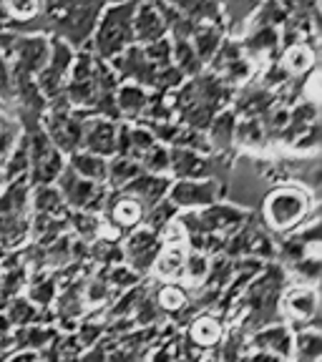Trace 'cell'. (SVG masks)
<instances>
[{"instance_id":"24","label":"cell","mask_w":322,"mask_h":362,"mask_svg":"<svg viewBox=\"0 0 322 362\" xmlns=\"http://www.w3.org/2000/svg\"><path fill=\"white\" fill-rule=\"evenodd\" d=\"M142 174V166L136 158H124V156H113L108 158L106 164V187L111 192H121L126 184L136 179V176Z\"/></svg>"},{"instance_id":"28","label":"cell","mask_w":322,"mask_h":362,"mask_svg":"<svg viewBox=\"0 0 322 362\" xmlns=\"http://www.w3.org/2000/svg\"><path fill=\"white\" fill-rule=\"evenodd\" d=\"M103 279H106V284L113 289V292L119 294V292H126V289L136 287V284L142 282V277L136 274L134 269H129V267L121 262V264H113V267H106V269L98 272Z\"/></svg>"},{"instance_id":"39","label":"cell","mask_w":322,"mask_h":362,"mask_svg":"<svg viewBox=\"0 0 322 362\" xmlns=\"http://www.w3.org/2000/svg\"><path fill=\"white\" fill-rule=\"evenodd\" d=\"M247 362H282L280 357L270 355V352H260V350H252L247 355Z\"/></svg>"},{"instance_id":"30","label":"cell","mask_w":322,"mask_h":362,"mask_svg":"<svg viewBox=\"0 0 322 362\" xmlns=\"http://www.w3.org/2000/svg\"><path fill=\"white\" fill-rule=\"evenodd\" d=\"M113 289L106 284V279L101 274H93V277L84 279V305L86 307H98L106 305L108 300L113 297Z\"/></svg>"},{"instance_id":"1","label":"cell","mask_w":322,"mask_h":362,"mask_svg":"<svg viewBox=\"0 0 322 362\" xmlns=\"http://www.w3.org/2000/svg\"><path fill=\"white\" fill-rule=\"evenodd\" d=\"M315 199L305 192V187H294V184H280L275 187L262 202L260 219L267 229L280 234L294 232L297 226H302L310 216Z\"/></svg>"},{"instance_id":"5","label":"cell","mask_w":322,"mask_h":362,"mask_svg":"<svg viewBox=\"0 0 322 362\" xmlns=\"http://www.w3.org/2000/svg\"><path fill=\"white\" fill-rule=\"evenodd\" d=\"M187 255H189L187 234L179 226V221H171L164 232H161V249H159V257L151 269L154 277L161 279V282H179Z\"/></svg>"},{"instance_id":"43","label":"cell","mask_w":322,"mask_h":362,"mask_svg":"<svg viewBox=\"0 0 322 362\" xmlns=\"http://www.w3.org/2000/svg\"><path fill=\"white\" fill-rule=\"evenodd\" d=\"M40 362H43V360H40Z\"/></svg>"},{"instance_id":"14","label":"cell","mask_w":322,"mask_h":362,"mask_svg":"<svg viewBox=\"0 0 322 362\" xmlns=\"http://www.w3.org/2000/svg\"><path fill=\"white\" fill-rule=\"evenodd\" d=\"M234 129H237V116L232 108H224L214 116V121L207 129V141H209L212 151L229 156L234 148Z\"/></svg>"},{"instance_id":"20","label":"cell","mask_w":322,"mask_h":362,"mask_svg":"<svg viewBox=\"0 0 322 362\" xmlns=\"http://www.w3.org/2000/svg\"><path fill=\"white\" fill-rule=\"evenodd\" d=\"M30 206L28 181H11L0 192V216H25Z\"/></svg>"},{"instance_id":"15","label":"cell","mask_w":322,"mask_h":362,"mask_svg":"<svg viewBox=\"0 0 322 362\" xmlns=\"http://www.w3.org/2000/svg\"><path fill=\"white\" fill-rule=\"evenodd\" d=\"M149 101V90L136 83H119L116 88V111L124 124H136L144 116Z\"/></svg>"},{"instance_id":"36","label":"cell","mask_w":322,"mask_h":362,"mask_svg":"<svg viewBox=\"0 0 322 362\" xmlns=\"http://www.w3.org/2000/svg\"><path fill=\"white\" fill-rule=\"evenodd\" d=\"M179 350H181L179 339H166L164 345L149 357V362H176L179 360Z\"/></svg>"},{"instance_id":"11","label":"cell","mask_w":322,"mask_h":362,"mask_svg":"<svg viewBox=\"0 0 322 362\" xmlns=\"http://www.w3.org/2000/svg\"><path fill=\"white\" fill-rule=\"evenodd\" d=\"M161 38H169V25L156 3H136L134 13V43L149 45Z\"/></svg>"},{"instance_id":"12","label":"cell","mask_w":322,"mask_h":362,"mask_svg":"<svg viewBox=\"0 0 322 362\" xmlns=\"http://www.w3.org/2000/svg\"><path fill=\"white\" fill-rule=\"evenodd\" d=\"M226 327H224V320L217 315H212V312H204V315H197L189 322L187 327V342L194 347H199V350H212V347H217L222 342V337H224Z\"/></svg>"},{"instance_id":"42","label":"cell","mask_w":322,"mask_h":362,"mask_svg":"<svg viewBox=\"0 0 322 362\" xmlns=\"http://www.w3.org/2000/svg\"><path fill=\"white\" fill-rule=\"evenodd\" d=\"M0 113H6V106H3V103H0Z\"/></svg>"},{"instance_id":"7","label":"cell","mask_w":322,"mask_h":362,"mask_svg":"<svg viewBox=\"0 0 322 362\" xmlns=\"http://www.w3.org/2000/svg\"><path fill=\"white\" fill-rule=\"evenodd\" d=\"M48 45H51L48 63H45L43 71L35 76V83H38L45 101H53V98L63 96V86H66V78H68V74H71L76 51L58 38H48Z\"/></svg>"},{"instance_id":"10","label":"cell","mask_w":322,"mask_h":362,"mask_svg":"<svg viewBox=\"0 0 322 362\" xmlns=\"http://www.w3.org/2000/svg\"><path fill=\"white\" fill-rule=\"evenodd\" d=\"M239 48L247 61L257 66L260 61L272 63L280 58V28H249L239 38Z\"/></svg>"},{"instance_id":"19","label":"cell","mask_w":322,"mask_h":362,"mask_svg":"<svg viewBox=\"0 0 322 362\" xmlns=\"http://www.w3.org/2000/svg\"><path fill=\"white\" fill-rule=\"evenodd\" d=\"M106 158L86 151H74L71 156H66L68 169L74 171L76 176H81V179L93 181V184H106Z\"/></svg>"},{"instance_id":"8","label":"cell","mask_w":322,"mask_h":362,"mask_svg":"<svg viewBox=\"0 0 322 362\" xmlns=\"http://www.w3.org/2000/svg\"><path fill=\"white\" fill-rule=\"evenodd\" d=\"M116 131H119L116 121L101 119V116L91 113L81 124L79 151L93 153V156H101L108 161V158L116 156Z\"/></svg>"},{"instance_id":"29","label":"cell","mask_w":322,"mask_h":362,"mask_svg":"<svg viewBox=\"0 0 322 362\" xmlns=\"http://www.w3.org/2000/svg\"><path fill=\"white\" fill-rule=\"evenodd\" d=\"M139 166H142L144 174L169 176V146H164V144H154V146L139 158Z\"/></svg>"},{"instance_id":"18","label":"cell","mask_w":322,"mask_h":362,"mask_svg":"<svg viewBox=\"0 0 322 362\" xmlns=\"http://www.w3.org/2000/svg\"><path fill=\"white\" fill-rule=\"evenodd\" d=\"M30 206H33V214L56 216V219H66L68 216V206L63 204V197L56 189V184L30 189Z\"/></svg>"},{"instance_id":"40","label":"cell","mask_w":322,"mask_h":362,"mask_svg":"<svg viewBox=\"0 0 322 362\" xmlns=\"http://www.w3.org/2000/svg\"><path fill=\"white\" fill-rule=\"evenodd\" d=\"M8 121H11V116H6V113H0V131H3V126H6Z\"/></svg>"},{"instance_id":"21","label":"cell","mask_w":322,"mask_h":362,"mask_svg":"<svg viewBox=\"0 0 322 362\" xmlns=\"http://www.w3.org/2000/svg\"><path fill=\"white\" fill-rule=\"evenodd\" d=\"M58 329L53 325H28V327H18L16 329V350H33L43 352L45 347L58 339Z\"/></svg>"},{"instance_id":"26","label":"cell","mask_w":322,"mask_h":362,"mask_svg":"<svg viewBox=\"0 0 322 362\" xmlns=\"http://www.w3.org/2000/svg\"><path fill=\"white\" fill-rule=\"evenodd\" d=\"M209 264H212L209 257L202 255V252H197V249H189L187 262H184V269H181V279H184L187 289L202 287L204 279H207V274H209Z\"/></svg>"},{"instance_id":"2","label":"cell","mask_w":322,"mask_h":362,"mask_svg":"<svg viewBox=\"0 0 322 362\" xmlns=\"http://www.w3.org/2000/svg\"><path fill=\"white\" fill-rule=\"evenodd\" d=\"M134 13L136 3H113L103 6V13L91 35V53L98 61H111L134 45Z\"/></svg>"},{"instance_id":"4","label":"cell","mask_w":322,"mask_h":362,"mask_svg":"<svg viewBox=\"0 0 322 362\" xmlns=\"http://www.w3.org/2000/svg\"><path fill=\"white\" fill-rule=\"evenodd\" d=\"M226 194V181L202 179V181H171L169 199L179 211H199L212 204H219Z\"/></svg>"},{"instance_id":"16","label":"cell","mask_w":322,"mask_h":362,"mask_svg":"<svg viewBox=\"0 0 322 362\" xmlns=\"http://www.w3.org/2000/svg\"><path fill=\"white\" fill-rule=\"evenodd\" d=\"M280 66L282 71L289 76V78H305L310 74L312 68H315V61H317V48L307 43H294L289 48H282L280 51Z\"/></svg>"},{"instance_id":"9","label":"cell","mask_w":322,"mask_h":362,"mask_svg":"<svg viewBox=\"0 0 322 362\" xmlns=\"http://www.w3.org/2000/svg\"><path fill=\"white\" fill-rule=\"evenodd\" d=\"M292 337H294L292 329L284 322H277L247 334V345L252 350L270 352V355L280 357L282 362H289V357H292Z\"/></svg>"},{"instance_id":"13","label":"cell","mask_w":322,"mask_h":362,"mask_svg":"<svg viewBox=\"0 0 322 362\" xmlns=\"http://www.w3.org/2000/svg\"><path fill=\"white\" fill-rule=\"evenodd\" d=\"M171 187V176H154V174H139L131 184H126L121 192L129 194V197L139 199L144 204V209H151L159 202H164L166 194H169Z\"/></svg>"},{"instance_id":"41","label":"cell","mask_w":322,"mask_h":362,"mask_svg":"<svg viewBox=\"0 0 322 362\" xmlns=\"http://www.w3.org/2000/svg\"><path fill=\"white\" fill-rule=\"evenodd\" d=\"M3 187H6V179H3V171H0V192H3Z\"/></svg>"},{"instance_id":"23","label":"cell","mask_w":322,"mask_h":362,"mask_svg":"<svg viewBox=\"0 0 322 362\" xmlns=\"http://www.w3.org/2000/svg\"><path fill=\"white\" fill-rule=\"evenodd\" d=\"M234 146L244 148V151H265L267 146V134L260 119H237V129H234Z\"/></svg>"},{"instance_id":"6","label":"cell","mask_w":322,"mask_h":362,"mask_svg":"<svg viewBox=\"0 0 322 362\" xmlns=\"http://www.w3.org/2000/svg\"><path fill=\"white\" fill-rule=\"evenodd\" d=\"M161 249V234L151 232L149 226H136L121 239V259L129 269H134L139 277H146L154 269V262Z\"/></svg>"},{"instance_id":"22","label":"cell","mask_w":322,"mask_h":362,"mask_svg":"<svg viewBox=\"0 0 322 362\" xmlns=\"http://www.w3.org/2000/svg\"><path fill=\"white\" fill-rule=\"evenodd\" d=\"M224 28L222 25H197V30H194L192 35V48L194 53L199 56V61H202V66L207 68L209 66V61L214 58V53L219 51L222 40H224Z\"/></svg>"},{"instance_id":"34","label":"cell","mask_w":322,"mask_h":362,"mask_svg":"<svg viewBox=\"0 0 322 362\" xmlns=\"http://www.w3.org/2000/svg\"><path fill=\"white\" fill-rule=\"evenodd\" d=\"M18 139H21V126H18L16 119H11L6 126H3V131H0V169L6 166L13 148L18 146Z\"/></svg>"},{"instance_id":"33","label":"cell","mask_w":322,"mask_h":362,"mask_svg":"<svg viewBox=\"0 0 322 362\" xmlns=\"http://www.w3.org/2000/svg\"><path fill=\"white\" fill-rule=\"evenodd\" d=\"M142 51H144V56H146V61L151 63L156 71H164V68L171 66V40L169 38L142 45Z\"/></svg>"},{"instance_id":"32","label":"cell","mask_w":322,"mask_h":362,"mask_svg":"<svg viewBox=\"0 0 322 362\" xmlns=\"http://www.w3.org/2000/svg\"><path fill=\"white\" fill-rule=\"evenodd\" d=\"M129 144H131V158H139L156 144V139L151 136V131L142 124H129Z\"/></svg>"},{"instance_id":"3","label":"cell","mask_w":322,"mask_h":362,"mask_svg":"<svg viewBox=\"0 0 322 362\" xmlns=\"http://www.w3.org/2000/svg\"><path fill=\"white\" fill-rule=\"evenodd\" d=\"M317 315H320L317 287H307V284H287L284 287L282 297H280V317L292 332L317 325Z\"/></svg>"},{"instance_id":"38","label":"cell","mask_w":322,"mask_h":362,"mask_svg":"<svg viewBox=\"0 0 322 362\" xmlns=\"http://www.w3.org/2000/svg\"><path fill=\"white\" fill-rule=\"evenodd\" d=\"M6 362H40V352L33 350H16L8 355Z\"/></svg>"},{"instance_id":"25","label":"cell","mask_w":322,"mask_h":362,"mask_svg":"<svg viewBox=\"0 0 322 362\" xmlns=\"http://www.w3.org/2000/svg\"><path fill=\"white\" fill-rule=\"evenodd\" d=\"M66 221H68V226L74 229L76 239H81V242L91 244L101 237V229H103L101 216L88 214V211H68Z\"/></svg>"},{"instance_id":"27","label":"cell","mask_w":322,"mask_h":362,"mask_svg":"<svg viewBox=\"0 0 322 362\" xmlns=\"http://www.w3.org/2000/svg\"><path fill=\"white\" fill-rule=\"evenodd\" d=\"M3 315L8 317V322L13 327H28V325H38V317H40V310L28 302L25 297H13L6 307H3Z\"/></svg>"},{"instance_id":"37","label":"cell","mask_w":322,"mask_h":362,"mask_svg":"<svg viewBox=\"0 0 322 362\" xmlns=\"http://www.w3.org/2000/svg\"><path fill=\"white\" fill-rule=\"evenodd\" d=\"M16 327H13L11 322H8V317L0 312V352L3 355H8L11 350H16Z\"/></svg>"},{"instance_id":"31","label":"cell","mask_w":322,"mask_h":362,"mask_svg":"<svg viewBox=\"0 0 322 362\" xmlns=\"http://www.w3.org/2000/svg\"><path fill=\"white\" fill-rule=\"evenodd\" d=\"M161 317L164 315H161L156 300H154V292H146L134 310V322L142 325V327H151V325H156L159 320H161Z\"/></svg>"},{"instance_id":"17","label":"cell","mask_w":322,"mask_h":362,"mask_svg":"<svg viewBox=\"0 0 322 362\" xmlns=\"http://www.w3.org/2000/svg\"><path fill=\"white\" fill-rule=\"evenodd\" d=\"M322 357V334L317 325L302 327L292 337V357L289 362H320Z\"/></svg>"},{"instance_id":"35","label":"cell","mask_w":322,"mask_h":362,"mask_svg":"<svg viewBox=\"0 0 322 362\" xmlns=\"http://www.w3.org/2000/svg\"><path fill=\"white\" fill-rule=\"evenodd\" d=\"M13 101H16V88H13L11 63L0 56V103H3V106H11Z\"/></svg>"}]
</instances>
